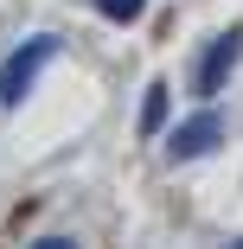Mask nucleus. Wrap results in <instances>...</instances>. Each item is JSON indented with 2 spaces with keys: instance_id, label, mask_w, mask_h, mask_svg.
<instances>
[{
  "instance_id": "nucleus-1",
  "label": "nucleus",
  "mask_w": 243,
  "mask_h": 249,
  "mask_svg": "<svg viewBox=\"0 0 243 249\" xmlns=\"http://www.w3.org/2000/svg\"><path fill=\"white\" fill-rule=\"evenodd\" d=\"M52 58H58V38H26L19 52L7 58V71H0V103H7V109H19L26 96H32V77L52 64Z\"/></svg>"
},
{
  "instance_id": "nucleus-2",
  "label": "nucleus",
  "mask_w": 243,
  "mask_h": 249,
  "mask_svg": "<svg viewBox=\"0 0 243 249\" xmlns=\"http://www.w3.org/2000/svg\"><path fill=\"white\" fill-rule=\"evenodd\" d=\"M243 58V32H224L218 45H205V52H199V71H192V89H199V96H211L224 77H230V64Z\"/></svg>"
},
{
  "instance_id": "nucleus-3",
  "label": "nucleus",
  "mask_w": 243,
  "mask_h": 249,
  "mask_svg": "<svg viewBox=\"0 0 243 249\" xmlns=\"http://www.w3.org/2000/svg\"><path fill=\"white\" fill-rule=\"evenodd\" d=\"M218 141H224V115L205 109V115H192L179 134H167V154H173V160H199V154H211Z\"/></svg>"
},
{
  "instance_id": "nucleus-4",
  "label": "nucleus",
  "mask_w": 243,
  "mask_h": 249,
  "mask_svg": "<svg viewBox=\"0 0 243 249\" xmlns=\"http://www.w3.org/2000/svg\"><path fill=\"white\" fill-rule=\"evenodd\" d=\"M160 122H167V83H154L141 103V134H160Z\"/></svg>"
},
{
  "instance_id": "nucleus-5",
  "label": "nucleus",
  "mask_w": 243,
  "mask_h": 249,
  "mask_svg": "<svg viewBox=\"0 0 243 249\" xmlns=\"http://www.w3.org/2000/svg\"><path fill=\"white\" fill-rule=\"evenodd\" d=\"M96 13L115 19V26H128V19H141V0H96Z\"/></svg>"
},
{
  "instance_id": "nucleus-6",
  "label": "nucleus",
  "mask_w": 243,
  "mask_h": 249,
  "mask_svg": "<svg viewBox=\"0 0 243 249\" xmlns=\"http://www.w3.org/2000/svg\"><path fill=\"white\" fill-rule=\"evenodd\" d=\"M32 249H77V243H71V236H38Z\"/></svg>"
},
{
  "instance_id": "nucleus-7",
  "label": "nucleus",
  "mask_w": 243,
  "mask_h": 249,
  "mask_svg": "<svg viewBox=\"0 0 243 249\" xmlns=\"http://www.w3.org/2000/svg\"><path fill=\"white\" fill-rule=\"evenodd\" d=\"M230 249H243V243H230Z\"/></svg>"
}]
</instances>
